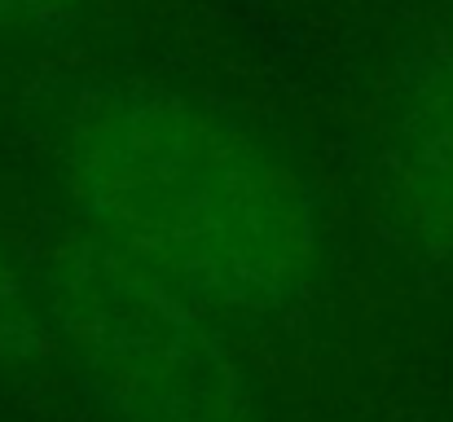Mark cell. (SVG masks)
Listing matches in <instances>:
<instances>
[{
	"instance_id": "cell-4",
	"label": "cell",
	"mask_w": 453,
	"mask_h": 422,
	"mask_svg": "<svg viewBox=\"0 0 453 422\" xmlns=\"http://www.w3.org/2000/svg\"><path fill=\"white\" fill-rule=\"evenodd\" d=\"M27 308H22V290H18V278L4 269L0 260V348H9L22 330H27Z\"/></svg>"
},
{
	"instance_id": "cell-2",
	"label": "cell",
	"mask_w": 453,
	"mask_h": 422,
	"mask_svg": "<svg viewBox=\"0 0 453 422\" xmlns=\"http://www.w3.org/2000/svg\"><path fill=\"white\" fill-rule=\"evenodd\" d=\"M62 321L124 422H251L247 387L198 308L97 242L62 281Z\"/></svg>"
},
{
	"instance_id": "cell-5",
	"label": "cell",
	"mask_w": 453,
	"mask_h": 422,
	"mask_svg": "<svg viewBox=\"0 0 453 422\" xmlns=\"http://www.w3.org/2000/svg\"><path fill=\"white\" fill-rule=\"evenodd\" d=\"M75 0H0V22H49L62 18Z\"/></svg>"
},
{
	"instance_id": "cell-3",
	"label": "cell",
	"mask_w": 453,
	"mask_h": 422,
	"mask_svg": "<svg viewBox=\"0 0 453 422\" xmlns=\"http://www.w3.org/2000/svg\"><path fill=\"white\" fill-rule=\"evenodd\" d=\"M396 207L423 256L453 265V58L432 75L405 124Z\"/></svg>"
},
{
	"instance_id": "cell-1",
	"label": "cell",
	"mask_w": 453,
	"mask_h": 422,
	"mask_svg": "<svg viewBox=\"0 0 453 422\" xmlns=\"http://www.w3.org/2000/svg\"><path fill=\"white\" fill-rule=\"evenodd\" d=\"M66 172L97 242L203 317L273 321L317 278V225L291 163L220 111L111 88L80 102Z\"/></svg>"
}]
</instances>
